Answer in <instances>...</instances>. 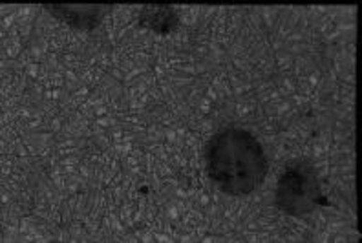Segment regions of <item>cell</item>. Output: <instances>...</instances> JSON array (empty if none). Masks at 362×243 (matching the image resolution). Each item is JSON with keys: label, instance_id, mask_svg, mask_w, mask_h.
<instances>
[{"label": "cell", "instance_id": "cell-1", "mask_svg": "<svg viewBox=\"0 0 362 243\" xmlns=\"http://www.w3.org/2000/svg\"><path fill=\"white\" fill-rule=\"evenodd\" d=\"M207 176L221 192L242 198L265 182L269 161L257 137L249 130L226 129L205 145Z\"/></svg>", "mask_w": 362, "mask_h": 243}, {"label": "cell", "instance_id": "cell-4", "mask_svg": "<svg viewBox=\"0 0 362 243\" xmlns=\"http://www.w3.org/2000/svg\"><path fill=\"white\" fill-rule=\"evenodd\" d=\"M139 24L158 35H167L177 26V15L170 6H146L139 13Z\"/></svg>", "mask_w": 362, "mask_h": 243}, {"label": "cell", "instance_id": "cell-3", "mask_svg": "<svg viewBox=\"0 0 362 243\" xmlns=\"http://www.w3.org/2000/svg\"><path fill=\"white\" fill-rule=\"evenodd\" d=\"M49 13L55 15L57 18L64 20L76 30H92V28L99 26L101 18L105 17V8L99 6H61V4H49L46 6Z\"/></svg>", "mask_w": 362, "mask_h": 243}, {"label": "cell", "instance_id": "cell-2", "mask_svg": "<svg viewBox=\"0 0 362 243\" xmlns=\"http://www.w3.org/2000/svg\"><path fill=\"white\" fill-rule=\"evenodd\" d=\"M274 201L289 216H305L329 205L313 167L308 163H293L284 170L276 183Z\"/></svg>", "mask_w": 362, "mask_h": 243}]
</instances>
